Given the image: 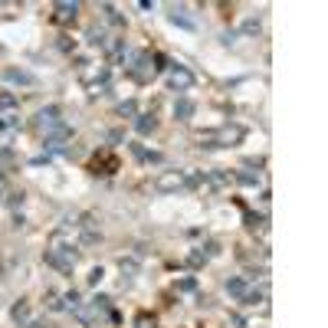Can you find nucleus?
Returning a JSON list of instances; mask_svg holds the SVG:
<instances>
[{
    "instance_id": "obj_1",
    "label": "nucleus",
    "mask_w": 328,
    "mask_h": 328,
    "mask_svg": "<svg viewBox=\"0 0 328 328\" xmlns=\"http://www.w3.org/2000/svg\"><path fill=\"white\" fill-rule=\"evenodd\" d=\"M190 86H194V76L187 72L184 66H174V69H171V89H181V92H184V89H190Z\"/></svg>"
},
{
    "instance_id": "obj_2",
    "label": "nucleus",
    "mask_w": 328,
    "mask_h": 328,
    "mask_svg": "<svg viewBox=\"0 0 328 328\" xmlns=\"http://www.w3.org/2000/svg\"><path fill=\"white\" fill-rule=\"evenodd\" d=\"M184 184V174H177V171H167V174H161L158 177V190H177V187Z\"/></svg>"
},
{
    "instance_id": "obj_3",
    "label": "nucleus",
    "mask_w": 328,
    "mask_h": 328,
    "mask_svg": "<svg viewBox=\"0 0 328 328\" xmlns=\"http://www.w3.org/2000/svg\"><path fill=\"white\" fill-rule=\"evenodd\" d=\"M190 115H194V102H190V98H177V105H174V118L187 121Z\"/></svg>"
},
{
    "instance_id": "obj_4",
    "label": "nucleus",
    "mask_w": 328,
    "mask_h": 328,
    "mask_svg": "<svg viewBox=\"0 0 328 328\" xmlns=\"http://www.w3.org/2000/svg\"><path fill=\"white\" fill-rule=\"evenodd\" d=\"M227 292H230V295H236V299H243V295L250 292V289H246V282H243V279H230V282H227Z\"/></svg>"
},
{
    "instance_id": "obj_5",
    "label": "nucleus",
    "mask_w": 328,
    "mask_h": 328,
    "mask_svg": "<svg viewBox=\"0 0 328 328\" xmlns=\"http://www.w3.org/2000/svg\"><path fill=\"white\" fill-rule=\"evenodd\" d=\"M135 125H138V131H141V135H148V131H154V115H138V121H135Z\"/></svg>"
},
{
    "instance_id": "obj_6",
    "label": "nucleus",
    "mask_w": 328,
    "mask_h": 328,
    "mask_svg": "<svg viewBox=\"0 0 328 328\" xmlns=\"http://www.w3.org/2000/svg\"><path fill=\"white\" fill-rule=\"evenodd\" d=\"M236 181H240V184H246V187H256V184H259V174H253V171H240V174H236Z\"/></svg>"
},
{
    "instance_id": "obj_7",
    "label": "nucleus",
    "mask_w": 328,
    "mask_h": 328,
    "mask_svg": "<svg viewBox=\"0 0 328 328\" xmlns=\"http://www.w3.org/2000/svg\"><path fill=\"white\" fill-rule=\"evenodd\" d=\"M243 302H246V305H256V302H262V292H246Z\"/></svg>"
},
{
    "instance_id": "obj_8",
    "label": "nucleus",
    "mask_w": 328,
    "mask_h": 328,
    "mask_svg": "<svg viewBox=\"0 0 328 328\" xmlns=\"http://www.w3.org/2000/svg\"><path fill=\"white\" fill-rule=\"evenodd\" d=\"M243 30L246 33H259V20H246L243 23Z\"/></svg>"
},
{
    "instance_id": "obj_9",
    "label": "nucleus",
    "mask_w": 328,
    "mask_h": 328,
    "mask_svg": "<svg viewBox=\"0 0 328 328\" xmlns=\"http://www.w3.org/2000/svg\"><path fill=\"white\" fill-rule=\"evenodd\" d=\"M121 115H135V102H125V105H121Z\"/></svg>"
},
{
    "instance_id": "obj_10",
    "label": "nucleus",
    "mask_w": 328,
    "mask_h": 328,
    "mask_svg": "<svg viewBox=\"0 0 328 328\" xmlns=\"http://www.w3.org/2000/svg\"><path fill=\"white\" fill-rule=\"evenodd\" d=\"M148 325H151V318H148V315H141V318H138V328H148Z\"/></svg>"
}]
</instances>
